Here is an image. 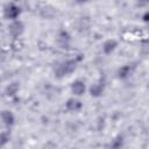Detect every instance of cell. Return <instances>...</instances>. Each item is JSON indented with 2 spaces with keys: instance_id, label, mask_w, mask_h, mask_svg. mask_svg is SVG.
<instances>
[{
  "instance_id": "obj_1",
  "label": "cell",
  "mask_w": 149,
  "mask_h": 149,
  "mask_svg": "<svg viewBox=\"0 0 149 149\" xmlns=\"http://www.w3.org/2000/svg\"><path fill=\"white\" fill-rule=\"evenodd\" d=\"M77 68V61L74 59H69L66 62H64L63 64H61L56 71H55V76L57 78H62L64 76H68L70 73H72Z\"/></svg>"
},
{
  "instance_id": "obj_2",
  "label": "cell",
  "mask_w": 149,
  "mask_h": 149,
  "mask_svg": "<svg viewBox=\"0 0 149 149\" xmlns=\"http://www.w3.org/2000/svg\"><path fill=\"white\" fill-rule=\"evenodd\" d=\"M24 31V24L22 21L20 20H13L9 24H8V33L13 36V37H19L23 34Z\"/></svg>"
},
{
  "instance_id": "obj_3",
  "label": "cell",
  "mask_w": 149,
  "mask_h": 149,
  "mask_svg": "<svg viewBox=\"0 0 149 149\" xmlns=\"http://www.w3.org/2000/svg\"><path fill=\"white\" fill-rule=\"evenodd\" d=\"M5 17L8 20H17V17L21 14V9L19 6H16L15 3H8L5 7Z\"/></svg>"
},
{
  "instance_id": "obj_4",
  "label": "cell",
  "mask_w": 149,
  "mask_h": 149,
  "mask_svg": "<svg viewBox=\"0 0 149 149\" xmlns=\"http://www.w3.org/2000/svg\"><path fill=\"white\" fill-rule=\"evenodd\" d=\"M86 91V85L83 80H74L72 84H71V92L74 94V95H83Z\"/></svg>"
},
{
  "instance_id": "obj_5",
  "label": "cell",
  "mask_w": 149,
  "mask_h": 149,
  "mask_svg": "<svg viewBox=\"0 0 149 149\" xmlns=\"http://www.w3.org/2000/svg\"><path fill=\"white\" fill-rule=\"evenodd\" d=\"M65 107L70 112H77L83 107V102L77 98H70V99H68Z\"/></svg>"
},
{
  "instance_id": "obj_6",
  "label": "cell",
  "mask_w": 149,
  "mask_h": 149,
  "mask_svg": "<svg viewBox=\"0 0 149 149\" xmlns=\"http://www.w3.org/2000/svg\"><path fill=\"white\" fill-rule=\"evenodd\" d=\"M1 120H2V123L6 126V127H12L13 125H14V122H15V116H14V114L10 112V111H7V109H5V111H2L1 112Z\"/></svg>"
},
{
  "instance_id": "obj_7",
  "label": "cell",
  "mask_w": 149,
  "mask_h": 149,
  "mask_svg": "<svg viewBox=\"0 0 149 149\" xmlns=\"http://www.w3.org/2000/svg\"><path fill=\"white\" fill-rule=\"evenodd\" d=\"M116 47H118V41H115L113 38H109V40H107V41L104 42V44H102V51L106 55H108V54H112L116 49Z\"/></svg>"
},
{
  "instance_id": "obj_8",
  "label": "cell",
  "mask_w": 149,
  "mask_h": 149,
  "mask_svg": "<svg viewBox=\"0 0 149 149\" xmlns=\"http://www.w3.org/2000/svg\"><path fill=\"white\" fill-rule=\"evenodd\" d=\"M104 92V84L101 83H97V84H93L91 87H90V93L92 97H100Z\"/></svg>"
},
{
  "instance_id": "obj_9",
  "label": "cell",
  "mask_w": 149,
  "mask_h": 149,
  "mask_svg": "<svg viewBox=\"0 0 149 149\" xmlns=\"http://www.w3.org/2000/svg\"><path fill=\"white\" fill-rule=\"evenodd\" d=\"M130 74H132V66L130 65H123L118 71V76H119L120 79H126Z\"/></svg>"
},
{
  "instance_id": "obj_10",
  "label": "cell",
  "mask_w": 149,
  "mask_h": 149,
  "mask_svg": "<svg viewBox=\"0 0 149 149\" xmlns=\"http://www.w3.org/2000/svg\"><path fill=\"white\" fill-rule=\"evenodd\" d=\"M19 88H20V86H19L17 83H12V84H9V85L6 87V94H7L8 97H13V95H15V94L17 93Z\"/></svg>"
},
{
  "instance_id": "obj_11",
  "label": "cell",
  "mask_w": 149,
  "mask_h": 149,
  "mask_svg": "<svg viewBox=\"0 0 149 149\" xmlns=\"http://www.w3.org/2000/svg\"><path fill=\"white\" fill-rule=\"evenodd\" d=\"M58 37H59V41L63 43V44H68V42H69V40H70V35H69V33L68 31H61L59 33V35H58Z\"/></svg>"
},
{
  "instance_id": "obj_12",
  "label": "cell",
  "mask_w": 149,
  "mask_h": 149,
  "mask_svg": "<svg viewBox=\"0 0 149 149\" xmlns=\"http://www.w3.org/2000/svg\"><path fill=\"white\" fill-rule=\"evenodd\" d=\"M9 139H10V134L7 133V132H2L1 135H0V144H1V147H3L9 141Z\"/></svg>"
},
{
  "instance_id": "obj_13",
  "label": "cell",
  "mask_w": 149,
  "mask_h": 149,
  "mask_svg": "<svg viewBox=\"0 0 149 149\" xmlns=\"http://www.w3.org/2000/svg\"><path fill=\"white\" fill-rule=\"evenodd\" d=\"M141 52L143 55H148L149 54V38L148 40H144L141 44Z\"/></svg>"
},
{
  "instance_id": "obj_14",
  "label": "cell",
  "mask_w": 149,
  "mask_h": 149,
  "mask_svg": "<svg viewBox=\"0 0 149 149\" xmlns=\"http://www.w3.org/2000/svg\"><path fill=\"white\" fill-rule=\"evenodd\" d=\"M148 5H149V0H137L139 7H147Z\"/></svg>"
},
{
  "instance_id": "obj_15",
  "label": "cell",
  "mask_w": 149,
  "mask_h": 149,
  "mask_svg": "<svg viewBox=\"0 0 149 149\" xmlns=\"http://www.w3.org/2000/svg\"><path fill=\"white\" fill-rule=\"evenodd\" d=\"M122 144V137H118L115 139V143L113 144V147H120Z\"/></svg>"
},
{
  "instance_id": "obj_16",
  "label": "cell",
  "mask_w": 149,
  "mask_h": 149,
  "mask_svg": "<svg viewBox=\"0 0 149 149\" xmlns=\"http://www.w3.org/2000/svg\"><path fill=\"white\" fill-rule=\"evenodd\" d=\"M142 20H143L144 22H149V10H147V12L142 15Z\"/></svg>"
},
{
  "instance_id": "obj_17",
  "label": "cell",
  "mask_w": 149,
  "mask_h": 149,
  "mask_svg": "<svg viewBox=\"0 0 149 149\" xmlns=\"http://www.w3.org/2000/svg\"><path fill=\"white\" fill-rule=\"evenodd\" d=\"M77 2H79V3H83V2H86L87 0H76Z\"/></svg>"
},
{
  "instance_id": "obj_18",
  "label": "cell",
  "mask_w": 149,
  "mask_h": 149,
  "mask_svg": "<svg viewBox=\"0 0 149 149\" xmlns=\"http://www.w3.org/2000/svg\"><path fill=\"white\" fill-rule=\"evenodd\" d=\"M15 2H19V1H22V0H14Z\"/></svg>"
}]
</instances>
